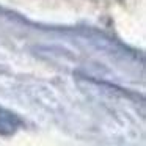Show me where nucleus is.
<instances>
[{
    "label": "nucleus",
    "mask_w": 146,
    "mask_h": 146,
    "mask_svg": "<svg viewBox=\"0 0 146 146\" xmlns=\"http://www.w3.org/2000/svg\"><path fill=\"white\" fill-rule=\"evenodd\" d=\"M22 126V121L16 113L0 105V135H13Z\"/></svg>",
    "instance_id": "nucleus-1"
}]
</instances>
